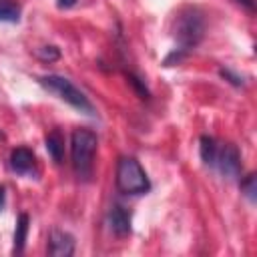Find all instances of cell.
Returning a JSON list of instances; mask_svg holds the SVG:
<instances>
[{"label": "cell", "instance_id": "1", "mask_svg": "<svg viewBox=\"0 0 257 257\" xmlns=\"http://www.w3.org/2000/svg\"><path fill=\"white\" fill-rule=\"evenodd\" d=\"M98 147V137L90 128H74L70 137V159L72 169L78 179L88 181L92 177L94 155Z\"/></svg>", "mask_w": 257, "mask_h": 257}, {"label": "cell", "instance_id": "2", "mask_svg": "<svg viewBox=\"0 0 257 257\" xmlns=\"http://www.w3.org/2000/svg\"><path fill=\"white\" fill-rule=\"evenodd\" d=\"M38 82H40L46 90L54 92L60 100L68 102L72 108H76V110H80V112H84V114H88V116L94 114L92 102H90V100L86 98V94H84L82 90H78L68 78L58 76V74H46V76H40Z\"/></svg>", "mask_w": 257, "mask_h": 257}, {"label": "cell", "instance_id": "3", "mask_svg": "<svg viewBox=\"0 0 257 257\" xmlns=\"http://www.w3.org/2000/svg\"><path fill=\"white\" fill-rule=\"evenodd\" d=\"M175 38L183 50L197 46L205 34V18L197 8H183L175 18Z\"/></svg>", "mask_w": 257, "mask_h": 257}, {"label": "cell", "instance_id": "4", "mask_svg": "<svg viewBox=\"0 0 257 257\" xmlns=\"http://www.w3.org/2000/svg\"><path fill=\"white\" fill-rule=\"evenodd\" d=\"M116 187L124 195H143L151 189V181L135 157H122L116 165Z\"/></svg>", "mask_w": 257, "mask_h": 257}, {"label": "cell", "instance_id": "5", "mask_svg": "<svg viewBox=\"0 0 257 257\" xmlns=\"http://www.w3.org/2000/svg\"><path fill=\"white\" fill-rule=\"evenodd\" d=\"M215 163L219 165V171L227 179H237L241 175V153H239L237 145H233V143H227L223 147V151L217 155Z\"/></svg>", "mask_w": 257, "mask_h": 257}, {"label": "cell", "instance_id": "6", "mask_svg": "<svg viewBox=\"0 0 257 257\" xmlns=\"http://www.w3.org/2000/svg\"><path fill=\"white\" fill-rule=\"evenodd\" d=\"M74 253V237L66 231H50L48 237V255L50 257H70Z\"/></svg>", "mask_w": 257, "mask_h": 257}, {"label": "cell", "instance_id": "7", "mask_svg": "<svg viewBox=\"0 0 257 257\" xmlns=\"http://www.w3.org/2000/svg\"><path fill=\"white\" fill-rule=\"evenodd\" d=\"M108 225L116 237H126L131 233V213L122 205H114L108 213Z\"/></svg>", "mask_w": 257, "mask_h": 257}, {"label": "cell", "instance_id": "8", "mask_svg": "<svg viewBox=\"0 0 257 257\" xmlns=\"http://www.w3.org/2000/svg\"><path fill=\"white\" fill-rule=\"evenodd\" d=\"M34 153L26 147H16L12 153H10V167L12 171L20 173V175H28L32 173L34 169Z\"/></svg>", "mask_w": 257, "mask_h": 257}, {"label": "cell", "instance_id": "9", "mask_svg": "<svg viewBox=\"0 0 257 257\" xmlns=\"http://www.w3.org/2000/svg\"><path fill=\"white\" fill-rule=\"evenodd\" d=\"M44 143H46V151L52 157V161L54 163H62V159H64V137H62V133L58 128L50 131L46 135Z\"/></svg>", "mask_w": 257, "mask_h": 257}, {"label": "cell", "instance_id": "10", "mask_svg": "<svg viewBox=\"0 0 257 257\" xmlns=\"http://www.w3.org/2000/svg\"><path fill=\"white\" fill-rule=\"evenodd\" d=\"M28 225H30L28 215L20 213L18 219H16V227H14V247H12L14 255H20L24 251V243H26V235H28Z\"/></svg>", "mask_w": 257, "mask_h": 257}, {"label": "cell", "instance_id": "11", "mask_svg": "<svg viewBox=\"0 0 257 257\" xmlns=\"http://www.w3.org/2000/svg\"><path fill=\"white\" fill-rule=\"evenodd\" d=\"M201 159L205 165H215L217 161V143L209 135L201 137Z\"/></svg>", "mask_w": 257, "mask_h": 257}, {"label": "cell", "instance_id": "12", "mask_svg": "<svg viewBox=\"0 0 257 257\" xmlns=\"http://www.w3.org/2000/svg\"><path fill=\"white\" fill-rule=\"evenodd\" d=\"M0 20L2 22L20 20V6L16 4V0H0Z\"/></svg>", "mask_w": 257, "mask_h": 257}, {"label": "cell", "instance_id": "13", "mask_svg": "<svg viewBox=\"0 0 257 257\" xmlns=\"http://www.w3.org/2000/svg\"><path fill=\"white\" fill-rule=\"evenodd\" d=\"M241 191H243V195L253 203L255 199H257V179H255V175L251 173V175H247L243 181H241Z\"/></svg>", "mask_w": 257, "mask_h": 257}, {"label": "cell", "instance_id": "14", "mask_svg": "<svg viewBox=\"0 0 257 257\" xmlns=\"http://www.w3.org/2000/svg\"><path fill=\"white\" fill-rule=\"evenodd\" d=\"M36 56L44 62H54V60L60 58V50L56 46H42V48L36 50Z\"/></svg>", "mask_w": 257, "mask_h": 257}, {"label": "cell", "instance_id": "15", "mask_svg": "<svg viewBox=\"0 0 257 257\" xmlns=\"http://www.w3.org/2000/svg\"><path fill=\"white\" fill-rule=\"evenodd\" d=\"M128 82L133 84V88L139 92L141 98H149V90H147V86L141 82V78H137L135 74H128Z\"/></svg>", "mask_w": 257, "mask_h": 257}, {"label": "cell", "instance_id": "16", "mask_svg": "<svg viewBox=\"0 0 257 257\" xmlns=\"http://www.w3.org/2000/svg\"><path fill=\"white\" fill-rule=\"evenodd\" d=\"M187 56V50H183V48H177V50H173L167 58H165V66H171L173 62H179V60H183Z\"/></svg>", "mask_w": 257, "mask_h": 257}, {"label": "cell", "instance_id": "17", "mask_svg": "<svg viewBox=\"0 0 257 257\" xmlns=\"http://www.w3.org/2000/svg\"><path fill=\"white\" fill-rule=\"evenodd\" d=\"M221 76H223V78H227V80H229L231 84H235V86H241V84H243V80H241L239 76H235V74H231L229 70H221Z\"/></svg>", "mask_w": 257, "mask_h": 257}, {"label": "cell", "instance_id": "18", "mask_svg": "<svg viewBox=\"0 0 257 257\" xmlns=\"http://www.w3.org/2000/svg\"><path fill=\"white\" fill-rule=\"evenodd\" d=\"M76 0H58V8H72Z\"/></svg>", "mask_w": 257, "mask_h": 257}, {"label": "cell", "instance_id": "19", "mask_svg": "<svg viewBox=\"0 0 257 257\" xmlns=\"http://www.w3.org/2000/svg\"><path fill=\"white\" fill-rule=\"evenodd\" d=\"M237 2H239V4H243V6H245L247 10H251V12L255 10V0H237Z\"/></svg>", "mask_w": 257, "mask_h": 257}, {"label": "cell", "instance_id": "20", "mask_svg": "<svg viewBox=\"0 0 257 257\" xmlns=\"http://www.w3.org/2000/svg\"><path fill=\"white\" fill-rule=\"evenodd\" d=\"M4 199H6V191H4V187H0V209L4 207Z\"/></svg>", "mask_w": 257, "mask_h": 257}]
</instances>
